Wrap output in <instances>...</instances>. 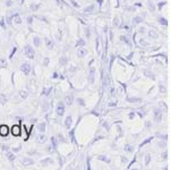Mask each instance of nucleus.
<instances>
[{"mask_svg": "<svg viewBox=\"0 0 170 170\" xmlns=\"http://www.w3.org/2000/svg\"><path fill=\"white\" fill-rule=\"evenodd\" d=\"M150 159H151V155L148 154V155H146V159H145V164H146V166H148L149 162H150Z\"/></svg>", "mask_w": 170, "mask_h": 170, "instance_id": "c756f323", "label": "nucleus"}, {"mask_svg": "<svg viewBox=\"0 0 170 170\" xmlns=\"http://www.w3.org/2000/svg\"><path fill=\"white\" fill-rule=\"evenodd\" d=\"M84 44H85V41L83 40V39H79V40L77 41V43H76V45H77V47H78V45H81V47H83Z\"/></svg>", "mask_w": 170, "mask_h": 170, "instance_id": "4be33fe9", "label": "nucleus"}, {"mask_svg": "<svg viewBox=\"0 0 170 170\" xmlns=\"http://www.w3.org/2000/svg\"><path fill=\"white\" fill-rule=\"evenodd\" d=\"M51 144H52V146H53V149L57 148V141H56L55 137H51Z\"/></svg>", "mask_w": 170, "mask_h": 170, "instance_id": "5701e85b", "label": "nucleus"}, {"mask_svg": "<svg viewBox=\"0 0 170 170\" xmlns=\"http://www.w3.org/2000/svg\"><path fill=\"white\" fill-rule=\"evenodd\" d=\"M71 124H73V119H71V117H70V116L66 117V119H65V125H66L67 128H70Z\"/></svg>", "mask_w": 170, "mask_h": 170, "instance_id": "6e6552de", "label": "nucleus"}, {"mask_svg": "<svg viewBox=\"0 0 170 170\" xmlns=\"http://www.w3.org/2000/svg\"><path fill=\"white\" fill-rule=\"evenodd\" d=\"M77 102H78V104H81L82 107H85V102L83 99H77Z\"/></svg>", "mask_w": 170, "mask_h": 170, "instance_id": "bb28decb", "label": "nucleus"}, {"mask_svg": "<svg viewBox=\"0 0 170 170\" xmlns=\"http://www.w3.org/2000/svg\"><path fill=\"white\" fill-rule=\"evenodd\" d=\"M14 19H15V22L17 23V24H22V19H21V17H19L18 14L14 15Z\"/></svg>", "mask_w": 170, "mask_h": 170, "instance_id": "dca6fc26", "label": "nucleus"}, {"mask_svg": "<svg viewBox=\"0 0 170 170\" xmlns=\"http://www.w3.org/2000/svg\"><path fill=\"white\" fill-rule=\"evenodd\" d=\"M32 19H33V17H29V21H27V22H29V24H32V22H33Z\"/></svg>", "mask_w": 170, "mask_h": 170, "instance_id": "e433bc0d", "label": "nucleus"}, {"mask_svg": "<svg viewBox=\"0 0 170 170\" xmlns=\"http://www.w3.org/2000/svg\"><path fill=\"white\" fill-rule=\"evenodd\" d=\"M159 22H160V24L162 23L163 25H167V24H168V23H167V21H166L164 18H160V19H159Z\"/></svg>", "mask_w": 170, "mask_h": 170, "instance_id": "7c9ffc66", "label": "nucleus"}, {"mask_svg": "<svg viewBox=\"0 0 170 170\" xmlns=\"http://www.w3.org/2000/svg\"><path fill=\"white\" fill-rule=\"evenodd\" d=\"M152 140H153V137H149L148 140H145L144 142H143V143L141 144V148H143V146H144L145 144H148V143H150V142H151Z\"/></svg>", "mask_w": 170, "mask_h": 170, "instance_id": "6ab92c4d", "label": "nucleus"}, {"mask_svg": "<svg viewBox=\"0 0 170 170\" xmlns=\"http://www.w3.org/2000/svg\"><path fill=\"white\" fill-rule=\"evenodd\" d=\"M48 63H49V58H45V60H44V65H45V66L48 65Z\"/></svg>", "mask_w": 170, "mask_h": 170, "instance_id": "4c0bfd02", "label": "nucleus"}, {"mask_svg": "<svg viewBox=\"0 0 170 170\" xmlns=\"http://www.w3.org/2000/svg\"><path fill=\"white\" fill-rule=\"evenodd\" d=\"M56 111H57V115L63 116L64 114H65V104H64L63 102H59V103H58V106H57V109H56Z\"/></svg>", "mask_w": 170, "mask_h": 170, "instance_id": "7ed1b4c3", "label": "nucleus"}, {"mask_svg": "<svg viewBox=\"0 0 170 170\" xmlns=\"http://www.w3.org/2000/svg\"><path fill=\"white\" fill-rule=\"evenodd\" d=\"M44 41H45V44H47L48 49H52V48H53V42H52V41L50 40V39H48V37H45Z\"/></svg>", "mask_w": 170, "mask_h": 170, "instance_id": "9b49d317", "label": "nucleus"}, {"mask_svg": "<svg viewBox=\"0 0 170 170\" xmlns=\"http://www.w3.org/2000/svg\"><path fill=\"white\" fill-rule=\"evenodd\" d=\"M51 91H52V87H48V89H43V90H42V94H44V95H49Z\"/></svg>", "mask_w": 170, "mask_h": 170, "instance_id": "2eb2a0df", "label": "nucleus"}, {"mask_svg": "<svg viewBox=\"0 0 170 170\" xmlns=\"http://www.w3.org/2000/svg\"><path fill=\"white\" fill-rule=\"evenodd\" d=\"M19 95L22 96L23 99H25L26 96H27V91H24V90H22V91L19 92Z\"/></svg>", "mask_w": 170, "mask_h": 170, "instance_id": "aec40b11", "label": "nucleus"}, {"mask_svg": "<svg viewBox=\"0 0 170 170\" xmlns=\"http://www.w3.org/2000/svg\"><path fill=\"white\" fill-rule=\"evenodd\" d=\"M122 42H126L127 44H129V42H128V40H127V37H122Z\"/></svg>", "mask_w": 170, "mask_h": 170, "instance_id": "2f4dec72", "label": "nucleus"}, {"mask_svg": "<svg viewBox=\"0 0 170 170\" xmlns=\"http://www.w3.org/2000/svg\"><path fill=\"white\" fill-rule=\"evenodd\" d=\"M94 78H95V69H94V68H91V69H90V75H89V82L91 84L94 83Z\"/></svg>", "mask_w": 170, "mask_h": 170, "instance_id": "423d86ee", "label": "nucleus"}, {"mask_svg": "<svg viewBox=\"0 0 170 170\" xmlns=\"http://www.w3.org/2000/svg\"><path fill=\"white\" fill-rule=\"evenodd\" d=\"M70 2H71V5H73V6H75V7H78V5L76 4V2H75L74 0H71V1H70Z\"/></svg>", "mask_w": 170, "mask_h": 170, "instance_id": "f704fd0d", "label": "nucleus"}, {"mask_svg": "<svg viewBox=\"0 0 170 170\" xmlns=\"http://www.w3.org/2000/svg\"><path fill=\"white\" fill-rule=\"evenodd\" d=\"M24 53H25L26 57H29L30 59H33L35 57V52H34V49L31 47V45H25L24 48Z\"/></svg>", "mask_w": 170, "mask_h": 170, "instance_id": "f257e3e1", "label": "nucleus"}, {"mask_svg": "<svg viewBox=\"0 0 170 170\" xmlns=\"http://www.w3.org/2000/svg\"><path fill=\"white\" fill-rule=\"evenodd\" d=\"M11 132H13V135H14V136H18V135H21L19 126H14V127H13V129H11Z\"/></svg>", "mask_w": 170, "mask_h": 170, "instance_id": "0eeeda50", "label": "nucleus"}, {"mask_svg": "<svg viewBox=\"0 0 170 170\" xmlns=\"http://www.w3.org/2000/svg\"><path fill=\"white\" fill-rule=\"evenodd\" d=\"M85 34H86V37H90V31L86 30V31H85Z\"/></svg>", "mask_w": 170, "mask_h": 170, "instance_id": "58836bf2", "label": "nucleus"}, {"mask_svg": "<svg viewBox=\"0 0 170 170\" xmlns=\"http://www.w3.org/2000/svg\"><path fill=\"white\" fill-rule=\"evenodd\" d=\"M7 159L10 160V161H14V160H15V155H14V153L7 151Z\"/></svg>", "mask_w": 170, "mask_h": 170, "instance_id": "4468645a", "label": "nucleus"}, {"mask_svg": "<svg viewBox=\"0 0 170 170\" xmlns=\"http://www.w3.org/2000/svg\"><path fill=\"white\" fill-rule=\"evenodd\" d=\"M33 43H34V45L35 47H39L40 45V37H35L33 39Z\"/></svg>", "mask_w": 170, "mask_h": 170, "instance_id": "f3484780", "label": "nucleus"}, {"mask_svg": "<svg viewBox=\"0 0 170 170\" xmlns=\"http://www.w3.org/2000/svg\"><path fill=\"white\" fill-rule=\"evenodd\" d=\"M7 66H8L7 60L5 59V58H0V67L1 68H6Z\"/></svg>", "mask_w": 170, "mask_h": 170, "instance_id": "ddd939ff", "label": "nucleus"}, {"mask_svg": "<svg viewBox=\"0 0 170 170\" xmlns=\"http://www.w3.org/2000/svg\"><path fill=\"white\" fill-rule=\"evenodd\" d=\"M37 130L41 132V133H43V132H44L45 130V124L44 122H41V124L37 125Z\"/></svg>", "mask_w": 170, "mask_h": 170, "instance_id": "f8f14e48", "label": "nucleus"}, {"mask_svg": "<svg viewBox=\"0 0 170 170\" xmlns=\"http://www.w3.org/2000/svg\"><path fill=\"white\" fill-rule=\"evenodd\" d=\"M86 53H87V51H86V49H84V48H79V50L77 51L78 57H85Z\"/></svg>", "mask_w": 170, "mask_h": 170, "instance_id": "9d476101", "label": "nucleus"}, {"mask_svg": "<svg viewBox=\"0 0 170 170\" xmlns=\"http://www.w3.org/2000/svg\"><path fill=\"white\" fill-rule=\"evenodd\" d=\"M37 8H39V5H31V10H37Z\"/></svg>", "mask_w": 170, "mask_h": 170, "instance_id": "c85d7f7f", "label": "nucleus"}, {"mask_svg": "<svg viewBox=\"0 0 170 170\" xmlns=\"http://www.w3.org/2000/svg\"><path fill=\"white\" fill-rule=\"evenodd\" d=\"M114 25H118V19L117 18L114 19Z\"/></svg>", "mask_w": 170, "mask_h": 170, "instance_id": "c9c22d12", "label": "nucleus"}, {"mask_svg": "<svg viewBox=\"0 0 170 170\" xmlns=\"http://www.w3.org/2000/svg\"><path fill=\"white\" fill-rule=\"evenodd\" d=\"M8 133H9V129L6 125H1L0 126V135L1 136H8Z\"/></svg>", "mask_w": 170, "mask_h": 170, "instance_id": "20e7f679", "label": "nucleus"}, {"mask_svg": "<svg viewBox=\"0 0 170 170\" xmlns=\"http://www.w3.org/2000/svg\"><path fill=\"white\" fill-rule=\"evenodd\" d=\"M32 162H33V161H32L31 159H24L23 160V163H24V164H32Z\"/></svg>", "mask_w": 170, "mask_h": 170, "instance_id": "b1692460", "label": "nucleus"}, {"mask_svg": "<svg viewBox=\"0 0 170 170\" xmlns=\"http://www.w3.org/2000/svg\"><path fill=\"white\" fill-rule=\"evenodd\" d=\"M154 119L156 122H160L161 119H162V114H161V111L159 109H155L154 110Z\"/></svg>", "mask_w": 170, "mask_h": 170, "instance_id": "39448f33", "label": "nucleus"}, {"mask_svg": "<svg viewBox=\"0 0 170 170\" xmlns=\"http://www.w3.org/2000/svg\"><path fill=\"white\" fill-rule=\"evenodd\" d=\"M1 149L4 150V151H8L9 150V146L7 144H1Z\"/></svg>", "mask_w": 170, "mask_h": 170, "instance_id": "cd10ccee", "label": "nucleus"}, {"mask_svg": "<svg viewBox=\"0 0 170 170\" xmlns=\"http://www.w3.org/2000/svg\"><path fill=\"white\" fill-rule=\"evenodd\" d=\"M66 63H67L66 57H61V58H60V64H61V65H66Z\"/></svg>", "mask_w": 170, "mask_h": 170, "instance_id": "393cba45", "label": "nucleus"}, {"mask_svg": "<svg viewBox=\"0 0 170 170\" xmlns=\"http://www.w3.org/2000/svg\"><path fill=\"white\" fill-rule=\"evenodd\" d=\"M11 5H13V1H11V0H8V1H6V6H8V7H9V6H11Z\"/></svg>", "mask_w": 170, "mask_h": 170, "instance_id": "72a5a7b5", "label": "nucleus"}, {"mask_svg": "<svg viewBox=\"0 0 170 170\" xmlns=\"http://www.w3.org/2000/svg\"><path fill=\"white\" fill-rule=\"evenodd\" d=\"M37 138H39V143H44L45 142V137H44V135H40V136L37 137Z\"/></svg>", "mask_w": 170, "mask_h": 170, "instance_id": "412c9836", "label": "nucleus"}, {"mask_svg": "<svg viewBox=\"0 0 170 170\" xmlns=\"http://www.w3.org/2000/svg\"><path fill=\"white\" fill-rule=\"evenodd\" d=\"M73 101H74L73 94H69V95L66 96V103L68 104V106H71V104H73Z\"/></svg>", "mask_w": 170, "mask_h": 170, "instance_id": "1a4fd4ad", "label": "nucleus"}, {"mask_svg": "<svg viewBox=\"0 0 170 170\" xmlns=\"http://www.w3.org/2000/svg\"><path fill=\"white\" fill-rule=\"evenodd\" d=\"M99 159L102 160V161H104V162H110V159H108V158H103V155L99 156Z\"/></svg>", "mask_w": 170, "mask_h": 170, "instance_id": "a878e982", "label": "nucleus"}, {"mask_svg": "<svg viewBox=\"0 0 170 170\" xmlns=\"http://www.w3.org/2000/svg\"><path fill=\"white\" fill-rule=\"evenodd\" d=\"M58 77V74H57V73H55V74H53V78H57Z\"/></svg>", "mask_w": 170, "mask_h": 170, "instance_id": "ea45409f", "label": "nucleus"}, {"mask_svg": "<svg viewBox=\"0 0 170 170\" xmlns=\"http://www.w3.org/2000/svg\"><path fill=\"white\" fill-rule=\"evenodd\" d=\"M21 70L23 71V74L29 75V74H30V71H31V66H30V64L23 63L22 65H21Z\"/></svg>", "mask_w": 170, "mask_h": 170, "instance_id": "f03ea898", "label": "nucleus"}, {"mask_svg": "<svg viewBox=\"0 0 170 170\" xmlns=\"http://www.w3.org/2000/svg\"><path fill=\"white\" fill-rule=\"evenodd\" d=\"M93 9H94V5H91L90 7H86V8H85L84 11H85V13H92Z\"/></svg>", "mask_w": 170, "mask_h": 170, "instance_id": "a211bd4d", "label": "nucleus"}, {"mask_svg": "<svg viewBox=\"0 0 170 170\" xmlns=\"http://www.w3.org/2000/svg\"><path fill=\"white\" fill-rule=\"evenodd\" d=\"M141 19H142L141 17H135V18H134V21H135V23L137 24V23H141Z\"/></svg>", "mask_w": 170, "mask_h": 170, "instance_id": "473e14b6", "label": "nucleus"}]
</instances>
